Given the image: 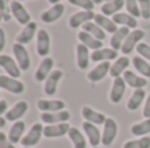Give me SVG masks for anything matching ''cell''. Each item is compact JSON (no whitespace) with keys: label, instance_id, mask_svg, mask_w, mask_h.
Segmentation results:
<instances>
[{"label":"cell","instance_id":"5bb4252c","mask_svg":"<svg viewBox=\"0 0 150 148\" xmlns=\"http://www.w3.org/2000/svg\"><path fill=\"white\" fill-rule=\"evenodd\" d=\"M82 128H83L88 142H90V144L92 147H98L99 144L101 143V133L96 125L90 123V122H86L84 121V122L82 123Z\"/></svg>","mask_w":150,"mask_h":148},{"label":"cell","instance_id":"ab89813d","mask_svg":"<svg viewBox=\"0 0 150 148\" xmlns=\"http://www.w3.org/2000/svg\"><path fill=\"white\" fill-rule=\"evenodd\" d=\"M136 51L138 52V55L141 58H144L145 60L150 62V45L145 43V42H140L137 45V47H136Z\"/></svg>","mask_w":150,"mask_h":148},{"label":"cell","instance_id":"277c9868","mask_svg":"<svg viewBox=\"0 0 150 148\" xmlns=\"http://www.w3.org/2000/svg\"><path fill=\"white\" fill-rule=\"evenodd\" d=\"M13 50V55L16 58V62H17L18 67L21 71H28L30 68V57H29V52L26 50V47L21 43L16 42L12 47Z\"/></svg>","mask_w":150,"mask_h":148},{"label":"cell","instance_id":"1f68e13d","mask_svg":"<svg viewBox=\"0 0 150 148\" xmlns=\"http://www.w3.org/2000/svg\"><path fill=\"white\" fill-rule=\"evenodd\" d=\"M24 131H25V122L23 121H17L12 125L9 133H8V138L13 144H17L18 142H21V139L24 138Z\"/></svg>","mask_w":150,"mask_h":148},{"label":"cell","instance_id":"4dcf8cb0","mask_svg":"<svg viewBox=\"0 0 150 148\" xmlns=\"http://www.w3.org/2000/svg\"><path fill=\"white\" fill-rule=\"evenodd\" d=\"M125 7V0H109L101 5L100 10L104 16H113L120 13V10Z\"/></svg>","mask_w":150,"mask_h":148},{"label":"cell","instance_id":"b9f144b4","mask_svg":"<svg viewBox=\"0 0 150 148\" xmlns=\"http://www.w3.org/2000/svg\"><path fill=\"white\" fill-rule=\"evenodd\" d=\"M0 148H15V144L9 140L7 135L4 133L0 131Z\"/></svg>","mask_w":150,"mask_h":148},{"label":"cell","instance_id":"d6a6232c","mask_svg":"<svg viewBox=\"0 0 150 148\" xmlns=\"http://www.w3.org/2000/svg\"><path fill=\"white\" fill-rule=\"evenodd\" d=\"M69 139L71 140L74 148H86L87 147V140H86L84 135L82 134V131L76 127H70L69 130Z\"/></svg>","mask_w":150,"mask_h":148},{"label":"cell","instance_id":"8d00e7d4","mask_svg":"<svg viewBox=\"0 0 150 148\" xmlns=\"http://www.w3.org/2000/svg\"><path fill=\"white\" fill-rule=\"evenodd\" d=\"M122 148H150V138L142 136V138L134 139V140H128L124 143Z\"/></svg>","mask_w":150,"mask_h":148},{"label":"cell","instance_id":"d590c367","mask_svg":"<svg viewBox=\"0 0 150 148\" xmlns=\"http://www.w3.org/2000/svg\"><path fill=\"white\" fill-rule=\"evenodd\" d=\"M82 29H83V31H86V33L91 34L92 37L98 38L99 41H104V38H105V31H104L99 25H96L95 22H92V21L84 24V25L82 26Z\"/></svg>","mask_w":150,"mask_h":148},{"label":"cell","instance_id":"9a60e30c","mask_svg":"<svg viewBox=\"0 0 150 148\" xmlns=\"http://www.w3.org/2000/svg\"><path fill=\"white\" fill-rule=\"evenodd\" d=\"M28 109H29V105L26 101L23 100V101L16 102V104L5 113V119H7L8 122H17V121H20V118L28 112Z\"/></svg>","mask_w":150,"mask_h":148},{"label":"cell","instance_id":"8fae6325","mask_svg":"<svg viewBox=\"0 0 150 148\" xmlns=\"http://www.w3.org/2000/svg\"><path fill=\"white\" fill-rule=\"evenodd\" d=\"M95 15L93 10H80V12H76L69 18V25L70 28L76 29L79 26H83L84 24L91 22V21L95 18Z\"/></svg>","mask_w":150,"mask_h":148},{"label":"cell","instance_id":"4fadbf2b","mask_svg":"<svg viewBox=\"0 0 150 148\" xmlns=\"http://www.w3.org/2000/svg\"><path fill=\"white\" fill-rule=\"evenodd\" d=\"M63 76V72L61 70H53L52 73L47 76V79L45 80V85H44V92L47 96H54L55 92L58 88V83L61 81Z\"/></svg>","mask_w":150,"mask_h":148},{"label":"cell","instance_id":"d6986e66","mask_svg":"<svg viewBox=\"0 0 150 148\" xmlns=\"http://www.w3.org/2000/svg\"><path fill=\"white\" fill-rule=\"evenodd\" d=\"M122 79L125 80L127 85H129L130 88H134V89H144L148 85V79H145L144 76L136 75L133 71H129V70H127L122 73Z\"/></svg>","mask_w":150,"mask_h":148},{"label":"cell","instance_id":"e0dca14e","mask_svg":"<svg viewBox=\"0 0 150 148\" xmlns=\"http://www.w3.org/2000/svg\"><path fill=\"white\" fill-rule=\"evenodd\" d=\"M70 113L67 110H61V112H54V113H42L41 114V121L46 125H57V123H63L67 122L70 119Z\"/></svg>","mask_w":150,"mask_h":148},{"label":"cell","instance_id":"e575fe53","mask_svg":"<svg viewBox=\"0 0 150 148\" xmlns=\"http://www.w3.org/2000/svg\"><path fill=\"white\" fill-rule=\"evenodd\" d=\"M130 134L134 136H141V138L150 134V118L130 126Z\"/></svg>","mask_w":150,"mask_h":148},{"label":"cell","instance_id":"30bf717a","mask_svg":"<svg viewBox=\"0 0 150 148\" xmlns=\"http://www.w3.org/2000/svg\"><path fill=\"white\" fill-rule=\"evenodd\" d=\"M71 126L67 122L57 123V125H47L44 127V136L47 139L50 138H61L69 134Z\"/></svg>","mask_w":150,"mask_h":148},{"label":"cell","instance_id":"f5cc1de1","mask_svg":"<svg viewBox=\"0 0 150 148\" xmlns=\"http://www.w3.org/2000/svg\"><path fill=\"white\" fill-rule=\"evenodd\" d=\"M104 1H105V3H107V1H109V0H104Z\"/></svg>","mask_w":150,"mask_h":148},{"label":"cell","instance_id":"ba28073f","mask_svg":"<svg viewBox=\"0 0 150 148\" xmlns=\"http://www.w3.org/2000/svg\"><path fill=\"white\" fill-rule=\"evenodd\" d=\"M0 67L8 73L11 77H20L21 76V70L18 67L17 62L9 55H0Z\"/></svg>","mask_w":150,"mask_h":148},{"label":"cell","instance_id":"ee69618b","mask_svg":"<svg viewBox=\"0 0 150 148\" xmlns=\"http://www.w3.org/2000/svg\"><path fill=\"white\" fill-rule=\"evenodd\" d=\"M5 42H7V38H5V31H4V29L3 28H0V52L4 50Z\"/></svg>","mask_w":150,"mask_h":148},{"label":"cell","instance_id":"f35d334b","mask_svg":"<svg viewBox=\"0 0 150 148\" xmlns=\"http://www.w3.org/2000/svg\"><path fill=\"white\" fill-rule=\"evenodd\" d=\"M69 3L75 7L82 8L83 10H93L95 8V3L92 0H69Z\"/></svg>","mask_w":150,"mask_h":148},{"label":"cell","instance_id":"c3c4849f","mask_svg":"<svg viewBox=\"0 0 150 148\" xmlns=\"http://www.w3.org/2000/svg\"><path fill=\"white\" fill-rule=\"evenodd\" d=\"M47 1H49L50 3V4H59V3H61V0H47Z\"/></svg>","mask_w":150,"mask_h":148},{"label":"cell","instance_id":"ffe728a7","mask_svg":"<svg viewBox=\"0 0 150 148\" xmlns=\"http://www.w3.org/2000/svg\"><path fill=\"white\" fill-rule=\"evenodd\" d=\"M82 117L84 118L86 122L93 123V125H96V126L104 125V122H105L107 118H108V117H105L103 113L96 112V110H93L92 108H90V106L82 108Z\"/></svg>","mask_w":150,"mask_h":148},{"label":"cell","instance_id":"ac0fdd59","mask_svg":"<svg viewBox=\"0 0 150 148\" xmlns=\"http://www.w3.org/2000/svg\"><path fill=\"white\" fill-rule=\"evenodd\" d=\"M65 101L62 100H38L37 101V108L42 113H54L65 110Z\"/></svg>","mask_w":150,"mask_h":148},{"label":"cell","instance_id":"8992f818","mask_svg":"<svg viewBox=\"0 0 150 148\" xmlns=\"http://www.w3.org/2000/svg\"><path fill=\"white\" fill-rule=\"evenodd\" d=\"M125 89H127V83L122 79V76L120 77L113 79V83L111 87V92H109V101L112 104H119L122 100L125 93Z\"/></svg>","mask_w":150,"mask_h":148},{"label":"cell","instance_id":"bcb514c9","mask_svg":"<svg viewBox=\"0 0 150 148\" xmlns=\"http://www.w3.org/2000/svg\"><path fill=\"white\" fill-rule=\"evenodd\" d=\"M7 1L5 0H0V21L3 20V17H4V12L5 9H7Z\"/></svg>","mask_w":150,"mask_h":148},{"label":"cell","instance_id":"44dd1931","mask_svg":"<svg viewBox=\"0 0 150 148\" xmlns=\"http://www.w3.org/2000/svg\"><path fill=\"white\" fill-rule=\"evenodd\" d=\"M63 12H65V5L63 4H55L53 7H50L47 10H45L41 15V20L45 24H52L55 22L57 20H59L62 17Z\"/></svg>","mask_w":150,"mask_h":148},{"label":"cell","instance_id":"484cf974","mask_svg":"<svg viewBox=\"0 0 150 148\" xmlns=\"http://www.w3.org/2000/svg\"><path fill=\"white\" fill-rule=\"evenodd\" d=\"M130 60L128 57H120L117 58L116 60L113 62V64L111 66V70H109V75L112 76L113 79L120 77L122 73L127 71V68L129 67Z\"/></svg>","mask_w":150,"mask_h":148},{"label":"cell","instance_id":"74e56055","mask_svg":"<svg viewBox=\"0 0 150 148\" xmlns=\"http://www.w3.org/2000/svg\"><path fill=\"white\" fill-rule=\"evenodd\" d=\"M125 8H127V13H129L130 16L136 18L141 17V10L137 0H125Z\"/></svg>","mask_w":150,"mask_h":148},{"label":"cell","instance_id":"836d02e7","mask_svg":"<svg viewBox=\"0 0 150 148\" xmlns=\"http://www.w3.org/2000/svg\"><path fill=\"white\" fill-rule=\"evenodd\" d=\"M132 64L136 68V71L140 72L141 76H144L145 79H150V63L148 60H145L138 55V57H134L132 59Z\"/></svg>","mask_w":150,"mask_h":148},{"label":"cell","instance_id":"f6af8a7d","mask_svg":"<svg viewBox=\"0 0 150 148\" xmlns=\"http://www.w3.org/2000/svg\"><path fill=\"white\" fill-rule=\"evenodd\" d=\"M8 112V102L5 100H0V117Z\"/></svg>","mask_w":150,"mask_h":148},{"label":"cell","instance_id":"2e32d148","mask_svg":"<svg viewBox=\"0 0 150 148\" xmlns=\"http://www.w3.org/2000/svg\"><path fill=\"white\" fill-rule=\"evenodd\" d=\"M111 63L109 62H101L96 66L95 68L90 71L87 73V79L91 81V83H98V81H101L109 73V70H111Z\"/></svg>","mask_w":150,"mask_h":148},{"label":"cell","instance_id":"cb8c5ba5","mask_svg":"<svg viewBox=\"0 0 150 148\" xmlns=\"http://www.w3.org/2000/svg\"><path fill=\"white\" fill-rule=\"evenodd\" d=\"M117 51L113 49H99L92 51L91 54V60L92 62H109V60L117 59Z\"/></svg>","mask_w":150,"mask_h":148},{"label":"cell","instance_id":"3957f363","mask_svg":"<svg viewBox=\"0 0 150 148\" xmlns=\"http://www.w3.org/2000/svg\"><path fill=\"white\" fill-rule=\"evenodd\" d=\"M144 37H145V31L141 30V29H134V30H132L129 33V36L125 38L124 43H122L121 52L124 55L130 54V52L137 47V45L144 39Z\"/></svg>","mask_w":150,"mask_h":148},{"label":"cell","instance_id":"4316f807","mask_svg":"<svg viewBox=\"0 0 150 148\" xmlns=\"http://www.w3.org/2000/svg\"><path fill=\"white\" fill-rule=\"evenodd\" d=\"M90 60H91V54H90V49L84 45L79 43L76 46V64L80 70H86L90 66Z\"/></svg>","mask_w":150,"mask_h":148},{"label":"cell","instance_id":"f1b7e54d","mask_svg":"<svg viewBox=\"0 0 150 148\" xmlns=\"http://www.w3.org/2000/svg\"><path fill=\"white\" fill-rule=\"evenodd\" d=\"M78 39H79V42L82 45H84V46H87L90 50H99V49H103V41H99L98 38H95V37H92L91 34L86 33V31H79L78 33Z\"/></svg>","mask_w":150,"mask_h":148},{"label":"cell","instance_id":"7bdbcfd3","mask_svg":"<svg viewBox=\"0 0 150 148\" xmlns=\"http://www.w3.org/2000/svg\"><path fill=\"white\" fill-rule=\"evenodd\" d=\"M142 115L145 119L150 118V93L148 94V97H146V100H145V105H144V109H142Z\"/></svg>","mask_w":150,"mask_h":148},{"label":"cell","instance_id":"f907efd6","mask_svg":"<svg viewBox=\"0 0 150 148\" xmlns=\"http://www.w3.org/2000/svg\"><path fill=\"white\" fill-rule=\"evenodd\" d=\"M17 1H24V0H17Z\"/></svg>","mask_w":150,"mask_h":148},{"label":"cell","instance_id":"d4e9b609","mask_svg":"<svg viewBox=\"0 0 150 148\" xmlns=\"http://www.w3.org/2000/svg\"><path fill=\"white\" fill-rule=\"evenodd\" d=\"M146 97H148V96H146L145 89H134V91H133V93L130 94L128 102H127L128 110H130V112H136V110H137L138 108L142 105V102L145 101Z\"/></svg>","mask_w":150,"mask_h":148},{"label":"cell","instance_id":"7402d4cb","mask_svg":"<svg viewBox=\"0 0 150 148\" xmlns=\"http://www.w3.org/2000/svg\"><path fill=\"white\" fill-rule=\"evenodd\" d=\"M129 33H130L129 28H127V26H120V28L117 29L111 37V41H109V43H111V49L116 50V51L121 50L122 43H124L125 38L129 36Z\"/></svg>","mask_w":150,"mask_h":148},{"label":"cell","instance_id":"7dc6e473","mask_svg":"<svg viewBox=\"0 0 150 148\" xmlns=\"http://www.w3.org/2000/svg\"><path fill=\"white\" fill-rule=\"evenodd\" d=\"M5 123H7V119H5L4 117H0V130L5 126Z\"/></svg>","mask_w":150,"mask_h":148},{"label":"cell","instance_id":"60d3db41","mask_svg":"<svg viewBox=\"0 0 150 148\" xmlns=\"http://www.w3.org/2000/svg\"><path fill=\"white\" fill-rule=\"evenodd\" d=\"M138 5H140L141 10V17L144 20H149L150 18V0H137Z\"/></svg>","mask_w":150,"mask_h":148},{"label":"cell","instance_id":"6da1fadb","mask_svg":"<svg viewBox=\"0 0 150 148\" xmlns=\"http://www.w3.org/2000/svg\"><path fill=\"white\" fill-rule=\"evenodd\" d=\"M42 136H44V126L40 122H37L29 128V131L26 133V135H24V138L21 139L20 143L23 144V147L32 148L40 143Z\"/></svg>","mask_w":150,"mask_h":148},{"label":"cell","instance_id":"5b68a950","mask_svg":"<svg viewBox=\"0 0 150 148\" xmlns=\"http://www.w3.org/2000/svg\"><path fill=\"white\" fill-rule=\"evenodd\" d=\"M0 88L11 92L13 94H21L25 91V85L18 79L11 77L8 75H0Z\"/></svg>","mask_w":150,"mask_h":148},{"label":"cell","instance_id":"681fc988","mask_svg":"<svg viewBox=\"0 0 150 148\" xmlns=\"http://www.w3.org/2000/svg\"><path fill=\"white\" fill-rule=\"evenodd\" d=\"M92 1H93V3H95V4H100V3H101V1H103V0H92Z\"/></svg>","mask_w":150,"mask_h":148},{"label":"cell","instance_id":"9c48e42d","mask_svg":"<svg viewBox=\"0 0 150 148\" xmlns=\"http://www.w3.org/2000/svg\"><path fill=\"white\" fill-rule=\"evenodd\" d=\"M37 54L40 57L46 58L50 52V36L45 29H40L37 31Z\"/></svg>","mask_w":150,"mask_h":148},{"label":"cell","instance_id":"603a6c76","mask_svg":"<svg viewBox=\"0 0 150 148\" xmlns=\"http://www.w3.org/2000/svg\"><path fill=\"white\" fill-rule=\"evenodd\" d=\"M36 31H37V24L30 21L28 25H25V28L18 33V36L16 37V42L21 45H26L34 38L36 36Z\"/></svg>","mask_w":150,"mask_h":148},{"label":"cell","instance_id":"816d5d0a","mask_svg":"<svg viewBox=\"0 0 150 148\" xmlns=\"http://www.w3.org/2000/svg\"><path fill=\"white\" fill-rule=\"evenodd\" d=\"M21 148H29V147H21Z\"/></svg>","mask_w":150,"mask_h":148},{"label":"cell","instance_id":"52a82bcc","mask_svg":"<svg viewBox=\"0 0 150 148\" xmlns=\"http://www.w3.org/2000/svg\"><path fill=\"white\" fill-rule=\"evenodd\" d=\"M11 7V12H12V16L16 18L20 25H28L30 22V15L28 13V10L25 9L21 1H17V0H13L9 4Z\"/></svg>","mask_w":150,"mask_h":148},{"label":"cell","instance_id":"83f0119b","mask_svg":"<svg viewBox=\"0 0 150 148\" xmlns=\"http://www.w3.org/2000/svg\"><path fill=\"white\" fill-rule=\"evenodd\" d=\"M112 20H113V22L116 24V25L127 26V28L133 29V30H134L138 25L137 18L133 17V16H130L129 13H122V12L116 13V15L112 16Z\"/></svg>","mask_w":150,"mask_h":148},{"label":"cell","instance_id":"7a4b0ae2","mask_svg":"<svg viewBox=\"0 0 150 148\" xmlns=\"http://www.w3.org/2000/svg\"><path fill=\"white\" fill-rule=\"evenodd\" d=\"M117 131H119V127H117V123L113 118H107V121L103 125V134H101V144L104 147H109L112 143L115 142L117 136Z\"/></svg>","mask_w":150,"mask_h":148},{"label":"cell","instance_id":"f546056e","mask_svg":"<svg viewBox=\"0 0 150 148\" xmlns=\"http://www.w3.org/2000/svg\"><path fill=\"white\" fill-rule=\"evenodd\" d=\"M93 22H95L96 25L100 26V28L103 29L104 31H107V33H111V34H113L115 31L119 29L116 24L113 22V20H111L108 16H104L103 13H98V15H95Z\"/></svg>","mask_w":150,"mask_h":148},{"label":"cell","instance_id":"db71d44e","mask_svg":"<svg viewBox=\"0 0 150 148\" xmlns=\"http://www.w3.org/2000/svg\"><path fill=\"white\" fill-rule=\"evenodd\" d=\"M92 148H99V147H92Z\"/></svg>","mask_w":150,"mask_h":148},{"label":"cell","instance_id":"7c38bea8","mask_svg":"<svg viewBox=\"0 0 150 148\" xmlns=\"http://www.w3.org/2000/svg\"><path fill=\"white\" fill-rule=\"evenodd\" d=\"M53 67H54V60L52 59L50 57H46L41 60L40 66L37 67L36 72H34V79L36 81L41 83V81H45L47 79V76L52 73Z\"/></svg>","mask_w":150,"mask_h":148}]
</instances>
